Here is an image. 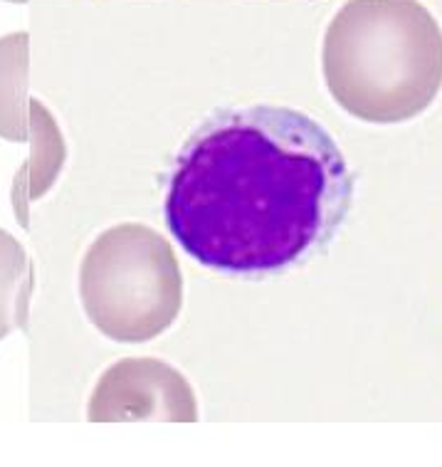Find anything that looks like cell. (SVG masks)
<instances>
[{"instance_id": "8992f818", "label": "cell", "mask_w": 442, "mask_h": 467, "mask_svg": "<svg viewBox=\"0 0 442 467\" xmlns=\"http://www.w3.org/2000/svg\"><path fill=\"white\" fill-rule=\"evenodd\" d=\"M33 295V267L8 230L0 228V341L15 329H26Z\"/></svg>"}, {"instance_id": "6da1fadb", "label": "cell", "mask_w": 442, "mask_h": 467, "mask_svg": "<svg viewBox=\"0 0 442 467\" xmlns=\"http://www.w3.org/2000/svg\"><path fill=\"white\" fill-rule=\"evenodd\" d=\"M354 176L326 129L290 107L211 114L180 149L163 213L203 267L262 280L326 250Z\"/></svg>"}, {"instance_id": "5b68a950", "label": "cell", "mask_w": 442, "mask_h": 467, "mask_svg": "<svg viewBox=\"0 0 442 467\" xmlns=\"http://www.w3.org/2000/svg\"><path fill=\"white\" fill-rule=\"evenodd\" d=\"M87 418L92 423H196V393L186 376L159 358H124L97 381Z\"/></svg>"}, {"instance_id": "277c9868", "label": "cell", "mask_w": 442, "mask_h": 467, "mask_svg": "<svg viewBox=\"0 0 442 467\" xmlns=\"http://www.w3.org/2000/svg\"><path fill=\"white\" fill-rule=\"evenodd\" d=\"M27 40L26 33L0 37V139L33 149L30 161L13 183L23 228H27L23 205L43 196L65 161V141L52 114L27 97Z\"/></svg>"}, {"instance_id": "7a4b0ae2", "label": "cell", "mask_w": 442, "mask_h": 467, "mask_svg": "<svg viewBox=\"0 0 442 467\" xmlns=\"http://www.w3.org/2000/svg\"><path fill=\"white\" fill-rule=\"evenodd\" d=\"M322 67L351 117L416 119L442 87V30L416 0H349L324 35Z\"/></svg>"}, {"instance_id": "3957f363", "label": "cell", "mask_w": 442, "mask_h": 467, "mask_svg": "<svg viewBox=\"0 0 442 467\" xmlns=\"http://www.w3.org/2000/svg\"><path fill=\"white\" fill-rule=\"evenodd\" d=\"M87 319L111 341L144 344L161 337L183 305V277L169 240L124 223L104 230L79 265Z\"/></svg>"}]
</instances>
